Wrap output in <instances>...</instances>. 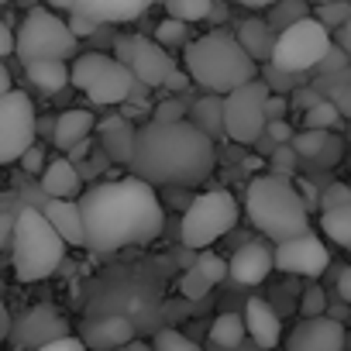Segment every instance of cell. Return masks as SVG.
<instances>
[{"instance_id":"cell-7","label":"cell","mask_w":351,"mask_h":351,"mask_svg":"<svg viewBox=\"0 0 351 351\" xmlns=\"http://www.w3.org/2000/svg\"><path fill=\"white\" fill-rule=\"evenodd\" d=\"M134 76L117 56L83 52L73 59V86L86 93L93 104H124L134 93Z\"/></svg>"},{"instance_id":"cell-51","label":"cell","mask_w":351,"mask_h":351,"mask_svg":"<svg viewBox=\"0 0 351 351\" xmlns=\"http://www.w3.org/2000/svg\"><path fill=\"white\" fill-rule=\"evenodd\" d=\"M14 217L18 214H0V252H4L8 241L14 238Z\"/></svg>"},{"instance_id":"cell-33","label":"cell","mask_w":351,"mask_h":351,"mask_svg":"<svg viewBox=\"0 0 351 351\" xmlns=\"http://www.w3.org/2000/svg\"><path fill=\"white\" fill-rule=\"evenodd\" d=\"M214 286H217V282H214L200 265H190V269L183 272V279H180V293H183L186 300H204Z\"/></svg>"},{"instance_id":"cell-23","label":"cell","mask_w":351,"mask_h":351,"mask_svg":"<svg viewBox=\"0 0 351 351\" xmlns=\"http://www.w3.org/2000/svg\"><path fill=\"white\" fill-rule=\"evenodd\" d=\"M238 42H241V49H245L255 62H272L279 35H276V28H272L265 18H245V21L238 25Z\"/></svg>"},{"instance_id":"cell-10","label":"cell","mask_w":351,"mask_h":351,"mask_svg":"<svg viewBox=\"0 0 351 351\" xmlns=\"http://www.w3.org/2000/svg\"><path fill=\"white\" fill-rule=\"evenodd\" d=\"M269 97H272V90L265 80H252V83L231 90L224 97V134L238 145H255L269 128V114H265Z\"/></svg>"},{"instance_id":"cell-17","label":"cell","mask_w":351,"mask_h":351,"mask_svg":"<svg viewBox=\"0 0 351 351\" xmlns=\"http://www.w3.org/2000/svg\"><path fill=\"white\" fill-rule=\"evenodd\" d=\"M152 4L158 0H73V8L100 25H124V21H134L141 18Z\"/></svg>"},{"instance_id":"cell-9","label":"cell","mask_w":351,"mask_h":351,"mask_svg":"<svg viewBox=\"0 0 351 351\" xmlns=\"http://www.w3.org/2000/svg\"><path fill=\"white\" fill-rule=\"evenodd\" d=\"M330 49H334L330 32L317 18H303V21L289 25L286 32H279L272 66L282 73H306V69H317Z\"/></svg>"},{"instance_id":"cell-13","label":"cell","mask_w":351,"mask_h":351,"mask_svg":"<svg viewBox=\"0 0 351 351\" xmlns=\"http://www.w3.org/2000/svg\"><path fill=\"white\" fill-rule=\"evenodd\" d=\"M272 255H276V269L286 272V276L317 279V276H324L327 265H330L327 245H324L313 231H306V234H300V238H293V241H279Z\"/></svg>"},{"instance_id":"cell-41","label":"cell","mask_w":351,"mask_h":351,"mask_svg":"<svg viewBox=\"0 0 351 351\" xmlns=\"http://www.w3.org/2000/svg\"><path fill=\"white\" fill-rule=\"evenodd\" d=\"M197 265H200V269H204V272H207L214 282H221L224 276H231V272H228V262H224V258H217L214 252H200Z\"/></svg>"},{"instance_id":"cell-27","label":"cell","mask_w":351,"mask_h":351,"mask_svg":"<svg viewBox=\"0 0 351 351\" xmlns=\"http://www.w3.org/2000/svg\"><path fill=\"white\" fill-rule=\"evenodd\" d=\"M193 124L204 128L210 138H214V134H224V97L210 93V97L197 100V104H193Z\"/></svg>"},{"instance_id":"cell-50","label":"cell","mask_w":351,"mask_h":351,"mask_svg":"<svg viewBox=\"0 0 351 351\" xmlns=\"http://www.w3.org/2000/svg\"><path fill=\"white\" fill-rule=\"evenodd\" d=\"M286 107H289V100H286V97H279V93H272V97H269V104H265L269 121H282V117H286Z\"/></svg>"},{"instance_id":"cell-15","label":"cell","mask_w":351,"mask_h":351,"mask_svg":"<svg viewBox=\"0 0 351 351\" xmlns=\"http://www.w3.org/2000/svg\"><path fill=\"white\" fill-rule=\"evenodd\" d=\"M69 334V327H66V320H62V313H56L52 306H35V310H28L18 324H14V330H11V337H14V344L18 348H42V344H49V341H59V337H66Z\"/></svg>"},{"instance_id":"cell-35","label":"cell","mask_w":351,"mask_h":351,"mask_svg":"<svg viewBox=\"0 0 351 351\" xmlns=\"http://www.w3.org/2000/svg\"><path fill=\"white\" fill-rule=\"evenodd\" d=\"M327 32H341L348 21H351V0H337V4H317V14H313Z\"/></svg>"},{"instance_id":"cell-5","label":"cell","mask_w":351,"mask_h":351,"mask_svg":"<svg viewBox=\"0 0 351 351\" xmlns=\"http://www.w3.org/2000/svg\"><path fill=\"white\" fill-rule=\"evenodd\" d=\"M11 258H14V279L18 282H42L49 279L62 258H66V241L62 234L49 224V217L35 207L18 210L14 217V238H11Z\"/></svg>"},{"instance_id":"cell-58","label":"cell","mask_w":351,"mask_h":351,"mask_svg":"<svg viewBox=\"0 0 351 351\" xmlns=\"http://www.w3.org/2000/svg\"><path fill=\"white\" fill-rule=\"evenodd\" d=\"M234 4H245V8H272L279 0H234Z\"/></svg>"},{"instance_id":"cell-30","label":"cell","mask_w":351,"mask_h":351,"mask_svg":"<svg viewBox=\"0 0 351 351\" xmlns=\"http://www.w3.org/2000/svg\"><path fill=\"white\" fill-rule=\"evenodd\" d=\"M317 90L341 110V117H351V69L334 73V76H324L317 83Z\"/></svg>"},{"instance_id":"cell-59","label":"cell","mask_w":351,"mask_h":351,"mask_svg":"<svg viewBox=\"0 0 351 351\" xmlns=\"http://www.w3.org/2000/svg\"><path fill=\"white\" fill-rule=\"evenodd\" d=\"M124 351H155V348L145 344V341H131V344H124Z\"/></svg>"},{"instance_id":"cell-32","label":"cell","mask_w":351,"mask_h":351,"mask_svg":"<svg viewBox=\"0 0 351 351\" xmlns=\"http://www.w3.org/2000/svg\"><path fill=\"white\" fill-rule=\"evenodd\" d=\"M337 124H341V110L330 100H320L317 107H310L303 114V128L306 131H334Z\"/></svg>"},{"instance_id":"cell-2","label":"cell","mask_w":351,"mask_h":351,"mask_svg":"<svg viewBox=\"0 0 351 351\" xmlns=\"http://www.w3.org/2000/svg\"><path fill=\"white\" fill-rule=\"evenodd\" d=\"M217 165L214 138L193 121H148L134 134L131 169L152 186H197Z\"/></svg>"},{"instance_id":"cell-37","label":"cell","mask_w":351,"mask_h":351,"mask_svg":"<svg viewBox=\"0 0 351 351\" xmlns=\"http://www.w3.org/2000/svg\"><path fill=\"white\" fill-rule=\"evenodd\" d=\"M152 348H155V351H200V344H197V341H190L186 334L172 330V327L158 330V334L152 337Z\"/></svg>"},{"instance_id":"cell-31","label":"cell","mask_w":351,"mask_h":351,"mask_svg":"<svg viewBox=\"0 0 351 351\" xmlns=\"http://www.w3.org/2000/svg\"><path fill=\"white\" fill-rule=\"evenodd\" d=\"M165 14L183 25H197L214 14V0H165Z\"/></svg>"},{"instance_id":"cell-11","label":"cell","mask_w":351,"mask_h":351,"mask_svg":"<svg viewBox=\"0 0 351 351\" xmlns=\"http://www.w3.org/2000/svg\"><path fill=\"white\" fill-rule=\"evenodd\" d=\"M38 138V117L35 104L25 90H11L0 97V165L21 162V155Z\"/></svg>"},{"instance_id":"cell-25","label":"cell","mask_w":351,"mask_h":351,"mask_svg":"<svg viewBox=\"0 0 351 351\" xmlns=\"http://www.w3.org/2000/svg\"><path fill=\"white\" fill-rule=\"evenodd\" d=\"M134 337V327L128 317H104V320H93L86 330H83V341L86 348L93 351H107V348H124L131 344Z\"/></svg>"},{"instance_id":"cell-29","label":"cell","mask_w":351,"mask_h":351,"mask_svg":"<svg viewBox=\"0 0 351 351\" xmlns=\"http://www.w3.org/2000/svg\"><path fill=\"white\" fill-rule=\"evenodd\" d=\"M320 228H324V234H327L334 245L351 248V204L324 210V214H320Z\"/></svg>"},{"instance_id":"cell-6","label":"cell","mask_w":351,"mask_h":351,"mask_svg":"<svg viewBox=\"0 0 351 351\" xmlns=\"http://www.w3.org/2000/svg\"><path fill=\"white\" fill-rule=\"evenodd\" d=\"M76 49H80V38L69 32V21L59 18L56 11L49 8H32L18 28V59L28 66V62H42V59H59V62H69L76 59Z\"/></svg>"},{"instance_id":"cell-49","label":"cell","mask_w":351,"mask_h":351,"mask_svg":"<svg viewBox=\"0 0 351 351\" xmlns=\"http://www.w3.org/2000/svg\"><path fill=\"white\" fill-rule=\"evenodd\" d=\"M11 52H18V32H11L8 21H0V59H8Z\"/></svg>"},{"instance_id":"cell-12","label":"cell","mask_w":351,"mask_h":351,"mask_svg":"<svg viewBox=\"0 0 351 351\" xmlns=\"http://www.w3.org/2000/svg\"><path fill=\"white\" fill-rule=\"evenodd\" d=\"M114 56L131 69V76L141 86H152V90H158V86L165 90L169 76L176 73L169 49H162L155 38H145V35H121L114 45Z\"/></svg>"},{"instance_id":"cell-57","label":"cell","mask_w":351,"mask_h":351,"mask_svg":"<svg viewBox=\"0 0 351 351\" xmlns=\"http://www.w3.org/2000/svg\"><path fill=\"white\" fill-rule=\"evenodd\" d=\"M49 4V11H66V14H73L76 8H73V0H45Z\"/></svg>"},{"instance_id":"cell-26","label":"cell","mask_w":351,"mask_h":351,"mask_svg":"<svg viewBox=\"0 0 351 351\" xmlns=\"http://www.w3.org/2000/svg\"><path fill=\"white\" fill-rule=\"evenodd\" d=\"M25 73H28V80H32L38 90H45V93H59V90H66V86L73 83V66H66V62H59V59L28 62Z\"/></svg>"},{"instance_id":"cell-56","label":"cell","mask_w":351,"mask_h":351,"mask_svg":"<svg viewBox=\"0 0 351 351\" xmlns=\"http://www.w3.org/2000/svg\"><path fill=\"white\" fill-rule=\"evenodd\" d=\"M14 86H11V73L4 69V62H0V97H8Z\"/></svg>"},{"instance_id":"cell-61","label":"cell","mask_w":351,"mask_h":351,"mask_svg":"<svg viewBox=\"0 0 351 351\" xmlns=\"http://www.w3.org/2000/svg\"><path fill=\"white\" fill-rule=\"evenodd\" d=\"M0 293H4V282H0Z\"/></svg>"},{"instance_id":"cell-22","label":"cell","mask_w":351,"mask_h":351,"mask_svg":"<svg viewBox=\"0 0 351 351\" xmlns=\"http://www.w3.org/2000/svg\"><path fill=\"white\" fill-rule=\"evenodd\" d=\"M42 214L49 217V224L62 234L66 245L86 248V231H83V214H80V200H49L42 207Z\"/></svg>"},{"instance_id":"cell-34","label":"cell","mask_w":351,"mask_h":351,"mask_svg":"<svg viewBox=\"0 0 351 351\" xmlns=\"http://www.w3.org/2000/svg\"><path fill=\"white\" fill-rule=\"evenodd\" d=\"M303 18H310L303 0H279V4H272V18H269V25L279 28V32H286L289 25H296V21H303Z\"/></svg>"},{"instance_id":"cell-4","label":"cell","mask_w":351,"mask_h":351,"mask_svg":"<svg viewBox=\"0 0 351 351\" xmlns=\"http://www.w3.org/2000/svg\"><path fill=\"white\" fill-rule=\"evenodd\" d=\"M186 73L207 93L228 97L231 90L258 80V62L241 49L238 35L210 32V35H200L197 42H190V49H186Z\"/></svg>"},{"instance_id":"cell-21","label":"cell","mask_w":351,"mask_h":351,"mask_svg":"<svg viewBox=\"0 0 351 351\" xmlns=\"http://www.w3.org/2000/svg\"><path fill=\"white\" fill-rule=\"evenodd\" d=\"M245 327L252 334V341L258 348H276L279 337H282V324H279V313L262 300V296H252L248 306H245Z\"/></svg>"},{"instance_id":"cell-38","label":"cell","mask_w":351,"mask_h":351,"mask_svg":"<svg viewBox=\"0 0 351 351\" xmlns=\"http://www.w3.org/2000/svg\"><path fill=\"white\" fill-rule=\"evenodd\" d=\"M300 313H303V317H324V313H327V293H324L317 282L306 286L303 303H300Z\"/></svg>"},{"instance_id":"cell-14","label":"cell","mask_w":351,"mask_h":351,"mask_svg":"<svg viewBox=\"0 0 351 351\" xmlns=\"http://www.w3.org/2000/svg\"><path fill=\"white\" fill-rule=\"evenodd\" d=\"M348 334L344 324L334 317H303L286 337V351H344Z\"/></svg>"},{"instance_id":"cell-19","label":"cell","mask_w":351,"mask_h":351,"mask_svg":"<svg viewBox=\"0 0 351 351\" xmlns=\"http://www.w3.org/2000/svg\"><path fill=\"white\" fill-rule=\"evenodd\" d=\"M38 180H42V193L49 200H76V197H83L80 193L83 180H80V169H76L73 158H52Z\"/></svg>"},{"instance_id":"cell-54","label":"cell","mask_w":351,"mask_h":351,"mask_svg":"<svg viewBox=\"0 0 351 351\" xmlns=\"http://www.w3.org/2000/svg\"><path fill=\"white\" fill-rule=\"evenodd\" d=\"M11 330H14V320H11V313H8L4 300H0V341H8V337H11Z\"/></svg>"},{"instance_id":"cell-1","label":"cell","mask_w":351,"mask_h":351,"mask_svg":"<svg viewBox=\"0 0 351 351\" xmlns=\"http://www.w3.org/2000/svg\"><path fill=\"white\" fill-rule=\"evenodd\" d=\"M86 248L97 255H110L131 245H148L165 228V210L155 197V186L124 176V180H104L80 197Z\"/></svg>"},{"instance_id":"cell-42","label":"cell","mask_w":351,"mask_h":351,"mask_svg":"<svg viewBox=\"0 0 351 351\" xmlns=\"http://www.w3.org/2000/svg\"><path fill=\"white\" fill-rule=\"evenodd\" d=\"M296 158H300V155H296V148H293V145H276V152H272V172L289 176Z\"/></svg>"},{"instance_id":"cell-28","label":"cell","mask_w":351,"mask_h":351,"mask_svg":"<svg viewBox=\"0 0 351 351\" xmlns=\"http://www.w3.org/2000/svg\"><path fill=\"white\" fill-rule=\"evenodd\" d=\"M245 317L241 313H217V320L210 324V341L217 348H238L245 341Z\"/></svg>"},{"instance_id":"cell-60","label":"cell","mask_w":351,"mask_h":351,"mask_svg":"<svg viewBox=\"0 0 351 351\" xmlns=\"http://www.w3.org/2000/svg\"><path fill=\"white\" fill-rule=\"evenodd\" d=\"M317 4H337V0H317Z\"/></svg>"},{"instance_id":"cell-45","label":"cell","mask_w":351,"mask_h":351,"mask_svg":"<svg viewBox=\"0 0 351 351\" xmlns=\"http://www.w3.org/2000/svg\"><path fill=\"white\" fill-rule=\"evenodd\" d=\"M320 100H327V97H324L317 86H303V90L296 86V90H293V107H296V110H303V114H306L310 107H317Z\"/></svg>"},{"instance_id":"cell-24","label":"cell","mask_w":351,"mask_h":351,"mask_svg":"<svg viewBox=\"0 0 351 351\" xmlns=\"http://www.w3.org/2000/svg\"><path fill=\"white\" fill-rule=\"evenodd\" d=\"M293 148H296L300 158H310V162H320V165H334L344 152V145L334 131H306V128L296 131Z\"/></svg>"},{"instance_id":"cell-62","label":"cell","mask_w":351,"mask_h":351,"mask_svg":"<svg viewBox=\"0 0 351 351\" xmlns=\"http://www.w3.org/2000/svg\"><path fill=\"white\" fill-rule=\"evenodd\" d=\"M0 4H4V0H0Z\"/></svg>"},{"instance_id":"cell-39","label":"cell","mask_w":351,"mask_h":351,"mask_svg":"<svg viewBox=\"0 0 351 351\" xmlns=\"http://www.w3.org/2000/svg\"><path fill=\"white\" fill-rule=\"evenodd\" d=\"M152 121H186V100H183L180 93L169 97V100H162V104L155 107Z\"/></svg>"},{"instance_id":"cell-47","label":"cell","mask_w":351,"mask_h":351,"mask_svg":"<svg viewBox=\"0 0 351 351\" xmlns=\"http://www.w3.org/2000/svg\"><path fill=\"white\" fill-rule=\"evenodd\" d=\"M38 351H90V348H86V341H83V337H73V334H66V337H59V341H49V344H42Z\"/></svg>"},{"instance_id":"cell-46","label":"cell","mask_w":351,"mask_h":351,"mask_svg":"<svg viewBox=\"0 0 351 351\" xmlns=\"http://www.w3.org/2000/svg\"><path fill=\"white\" fill-rule=\"evenodd\" d=\"M66 21H69V32H73L76 38H90V35L100 28V21H93V18H86V14H80V11H73Z\"/></svg>"},{"instance_id":"cell-18","label":"cell","mask_w":351,"mask_h":351,"mask_svg":"<svg viewBox=\"0 0 351 351\" xmlns=\"http://www.w3.org/2000/svg\"><path fill=\"white\" fill-rule=\"evenodd\" d=\"M97 128V117L86 110V107H73V110H62L56 121H52V145L59 152H73L76 145L90 141Z\"/></svg>"},{"instance_id":"cell-40","label":"cell","mask_w":351,"mask_h":351,"mask_svg":"<svg viewBox=\"0 0 351 351\" xmlns=\"http://www.w3.org/2000/svg\"><path fill=\"white\" fill-rule=\"evenodd\" d=\"M324 76H334V73H344V69H351V56L341 49V45H334L327 56H324V62L317 66Z\"/></svg>"},{"instance_id":"cell-20","label":"cell","mask_w":351,"mask_h":351,"mask_svg":"<svg viewBox=\"0 0 351 351\" xmlns=\"http://www.w3.org/2000/svg\"><path fill=\"white\" fill-rule=\"evenodd\" d=\"M97 134H100L104 152H107L114 162L131 165V155H134V134H138V128H134L124 114H117V117H104V121L97 124Z\"/></svg>"},{"instance_id":"cell-16","label":"cell","mask_w":351,"mask_h":351,"mask_svg":"<svg viewBox=\"0 0 351 351\" xmlns=\"http://www.w3.org/2000/svg\"><path fill=\"white\" fill-rule=\"evenodd\" d=\"M272 265H276V255L269 252V245H265V241H248V245H241V248L231 255L228 272H231V279H238L241 286H258V282L272 272Z\"/></svg>"},{"instance_id":"cell-55","label":"cell","mask_w":351,"mask_h":351,"mask_svg":"<svg viewBox=\"0 0 351 351\" xmlns=\"http://www.w3.org/2000/svg\"><path fill=\"white\" fill-rule=\"evenodd\" d=\"M334 45H341V49L351 56V21H348L341 32H334Z\"/></svg>"},{"instance_id":"cell-52","label":"cell","mask_w":351,"mask_h":351,"mask_svg":"<svg viewBox=\"0 0 351 351\" xmlns=\"http://www.w3.org/2000/svg\"><path fill=\"white\" fill-rule=\"evenodd\" d=\"M337 296L351 306V265H348V269H341V276H337Z\"/></svg>"},{"instance_id":"cell-48","label":"cell","mask_w":351,"mask_h":351,"mask_svg":"<svg viewBox=\"0 0 351 351\" xmlns=\"http://www.w3.org/2000/svg\"><path fill=\"white\" fill-rule=\"evenodd\" d=\"M269 134H272V141L276 145H293V138H296V131L289 128V121L282 117V121H269V128H265Z\"/></svg>"},{"instance_id":"cell-53","label":"cell","mask_w":351,"mask_h":351,"mask_svg":"<svg viewBox=\"0 0 351 351\" xmlns=\"http://www.w3.org/2000/svg\"><path fill=\"white\" fill-rule=\"evenodd\" d=\"M186 86H190V73H183V69H176L165 83V90H172V93H183Z\"/></svg>"},{"instance_id":"cell-36","label":"cell","mask_w":351,"mask_h":351,"mask_svg":"<svg viewBox=\"0 0 351 351\" xmlns=\"http://www.w3.org/2000/svg\"><path fill=\"white\" fill-rule=\"evenodd\" d=\"M155 42H158L162 49H180V45L190 42V25L176 21V18H165V21H158V28H155Z\"/></svg>"},{"instance_id":"cell-43","label":"cell","mask_w":351,"mask_h":351,"mask_svg":"<svg viewBox=\"0 0 351 351\" xmlns=\"http://www.w3.org/2000/svg\"><path fill=\"white\" fill-rule=\"evenodd\" d=\"M45 165H49V162H45V148L35 141V145L21 155V169H25V172H32V176H42V172H45Z\"/></svg>"},{"instance_id":"cell-3","label":"cell","mask_w":351,"mask_h":351,"mask_svg":"<svg viewBox=\"0 0 351 351\" xmlns=\"http://www.w3.org/2000/svg\"><path fill=\"white\" fill-rule=\"evenodd\" d=\"M245 210L252 217V224L279 241H293L300 234L310 231V217H306V204L296 193V183L282 172H258L252 176V183L245 190Z\"/></svg>"},{"instance_id":"cell-44","label":"cell","mask_w":351,"mask_h":351,"mask_svg":"<svg viewBox=\"0 0 351 351\" xmlns=\"http://www.w3.org/2000/svg\"><path fill=\"white\" fill-rule=\"evenodd\" d=\"M344 204H351V186H348V183H334V186H327V193L320 197V207H324V210L344 207Z\"/></svg>"},{"instance_id":"cell-8","label":"cell","mask_w":351,"mask_h":351,"mask_svg":"<svg viewBox=\"0 0 351 351\" xmlns=\"http://www.w3.org/2000/svg\"><path fill=\"white\" fill-rule=\"evenodd\" d=\"M234 224H238V200L228 190H210L186 207V214L180 221V238L186 248L207 252Z\"/></svg>"}]
</instances>
